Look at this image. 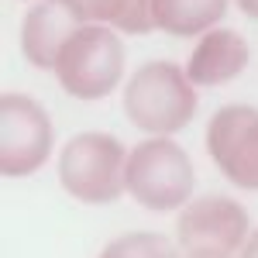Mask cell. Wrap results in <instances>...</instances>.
<instances>
[{"mask_svg": "<svg viewBox=\"0 0 258 258\" xmlns=\"http://www.w3.org/2000/svg\"><path fill=\"white\" fill-rule=\"evenodd\" d=\"M124 114L148 138H172L197 117L200 93L186 76V66L169 59L145 62L124 83Z\"/></svg>", "mask_w": 258, "mask_h": 258, "instance_id": "6da1fadb", "label": "cell"}, {"mask_svg": "<svg viewBox=\"0 0 258 258\" xmlns=\"http://www.w3.org/2000/svg\"><path fill=\"white\" fill-rule=\"evenodd\" d=\"M127 148L107 131H83L62 145L59 182L76 203L107 207L127 193Z\"/></svg>", "mask_w": 258, "mask_h": 258, "instance_id": "7a4b0ae2", "label": "cell"}, {"mask_svg": "<svg viewBox=\"0 0 258 258\" xmlns=\"http://www.w3.org/2000/svg\"><path fill=\"white\" fill-rule=\"evenodd\" d=\"M197 189V172L186 148L172 138H145L127 155V193L152 214L182 210Z\"/></svg>", "mask_w": 258, "mask_h": 258, "instance_id": "3957f363", "label": "cell"}, {"mask_svg": "<svg viewBox=\"0 0 258 258\" xmlns=\"http://www.w3.org/2000/svg\"><path fill=\"white\" fill-rule=\"evenodd\" d=\"M55 80L73 100H103L124 80V41L107 24H83L55 62Z\"/></svg>", "mask_w": 258, "mask_h": 258, "instance_id": "277c9868", "label": "cell"}, {"mask_svg": "<svg viewBox=\"0 0 258 258\" xmlns=\"http://www.w3.org/2000/svg\"><path fill=\"white\" fill-rule=\"evenodd\" d=\"M55 148V127L48 110L28 93L0 97V172L28 179L48 162Z\"/></svg>", "mask_w": 258, "mask_h": 258, "instance_id": "5b68a950", "label": "cell"}, {"mask_svg": "<svg viewBox=\"0 0 258 258\" xmlns=\"http://www.w3.org/2000/svg\"><path fill=\"white\" fill-rule=\"evenodd\" d=\"M207 155L231 186L258 193V107L227 103L207 120Z\"/></svg>", "mask_w": 258, "mask_h": 258, "instance_id": "8992f818", "label": "cell"}, {"mask_svg": "<svg viewBox=\"0 0 258 258\" xmlns=\"http://www.w3.org/2000/svg\"><path fill=\"white\" fill-rule=\"evenodd\" d=\"M251 238L248 210L238 200L207 193L189 200L176 217V241L182 251H210V255H241L244 241Z\"/></svg>", "mask_w": 258, "mask_h": 258, "instance_id": "52a82bcc", "label": "cell"}, {"mask_svg": "<svg viewBox=\"0 0 258 258\" xmlns=\"http://www.w3.org/2000/svg\"><path fill=\"white\" fill-rule=\"evenodd\" d=\"M90 21L80 14L73 0H38L21 21V55L35 69H52L59 62L69 38Z\"/></svg>", "mask_w": 258, "mask_h": 258, "instance_id": "ba28073f", "label": "cell"}, {"mask_svg": "<svg viewBox=\"0 0 258 258\" xmlns=\"http://www.w3.org/2000/svg\"><path fill=\"white\" fill-rule=\"evenodd\" d=\"M248 59L251 48L244 35H238L234 28H214L193 45L186 59V76L193 80V86H224L248 69Z\"/></svg>", "mask_w": 258, "mask_h": 258, "instance_id": "9c48e42d", "label": "cell"}, {"mask_svg": "<svg viewBox=\"0 0 258 258\" xmlns=\"http://www.w3.org/2000/svg\"><path fill=\"white\" fill-rule=\"evenodd\" d=\"M227 14V0H152L155 31L172 38H203Z\"/></svg>", "mask_w": 258, "mask_h": 258, "instance_id": "30bf717a", "label": "cell"}, {"mask_svg": "<svg viewBox=\"0 0 258 258\" xmlns=\"http://www.w3.org/2000/svg\"><path fill=\"white\" fill-rule=\"evenodd\" d=\"M90 24H107L124 35H148L155 31L152 0H73Z\"/></svg>", "mask_w": 258, "mask_h": 258, "instance_id": "8fae6325", "label": "cell"}, {"mask_svg": "<svg viewBox=\"0 0 258 258\" xmlns=\"http://www.w3.org/2000/svg\"><path fill=\"white\" fill-rule=\"evenodd\" d=\"M97 258H179L176 244L155 231H131L114 238Z\"/></svg>", "mask_w": 258, "mask_h": 258, "instance_id": "7c38bea8", "label": "cell"}, {"mask_svg": "<svg viewBox=\"0 0 258 258\" xmlns=\"http://www.w3.org/2000/svg\"><path fill=\"white\" fill-rule=\"evenodd\" d=\"M238 258H258V227L251 231V238L244 241V248H241V255Z\"/></svg>", "mask_w": 258, "mask_h": 258, "instance_id": "4fadbf2b", "label": "cell"}, {"mask_svg": "<svg viewBox=\"0 0 258 258\" xmlns=\"http://www.w3.org/2000/svg\"><path fill=\"white\" fill-rule=\"evenodd\" d=\"M241 14H248L251 21H258V0H238Z\"/></svg>", "mask_w": 258, "mask_h": 258, "instance_id": "5bb4252c", "label": "cell"}, {"mask_svg": "<svg viewBox=\"0 0 258 258\" xmlns=\"http://www.w3.org/2000/svg\"><path fill=\"white\" fill-rule=\"evenodd\" d=\"M186 258H231V255H210V251H186Z\"/></svg>", "mask_w": 258, "mask_h": 258, "instance_id": "9a60e30c", "label": "cell"}, {"mask_svg": "<svg viewBox=\"0 0 258 258\" xmlns=\"http://www.w3.org/2000/svg\"><path fill=\"white\" fill-rule=\"evenodd\" d=\"M35 4H38V0H35Z\"/></svg>", "mask_w": 258, "mask_h": 258, "instance_id": "2e32d148", "label": "cell"}]
</instances>
